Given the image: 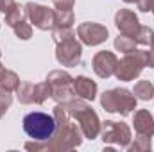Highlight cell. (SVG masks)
Returning <instances> with one entry per match:
<instances>
[{
	"instance_id": "17",
	"label": "cell",
	"mask_w": 154,
	"mask_h": 152,
	"mask_svg": "<svg viewBox=\"0 0 154 152\" xmlns=\"http://www.w3.org/2000/svg\"><path fill=\"white\" fill-rule=\"evenodd\" d=\"M75 22L72 9H56L54 11V27H72Z\"/></svg>"
},
{
	"instance_id": "14",
	"label": "cell",
	"mask_w": 154,
	"mask_h": 152,
	"mask_svg": "<svg viewBox=\"0 0 154 152\" xmlns=\"http://www.w3.org/2000/svg\"><path fill=\"white\" fill-rule=\"evenodd\" d=\"M74 91L79 99H84V100H95L97 97V82L88 79L86 75H79L74 79Z\"/></svg>"
},
{
	"instance_id": "16",
	"label": "cell",
	"mask_w": 154,
	"mask_h": 152,
	"mask_svg": "<svg viewBox=\"0 0 154 152\" xmlns=\"http://www.w3.org/2000/svg\"><path fill=\"white\" fill-rule=\"evenodd\" d=\"M27 18V14H25V5H20V4H14L7 13H5V25H9V27H14L16 23H20V22H23Z\"/></svg>"
},
{
	"instance_id": "1",
	"label": "cell",
	"mask_w": 154,
	"mask_h": 152,
	"mask_svg": "<svg viewBox=\"0 0 154 152\" xmlns=\"http://www.w3.org/2000/svg\"><path fill=\"white\" fill-rule=\"evenodd\" d=\"M54 118H56V132L48 141H45V150L66 152L77 149L82 143L84 134L81 127L70 120V114L63 102H59L54 108Z\"/></svg>"
},
{
	"instance_id": "27",
	"label": "cell",
	"mask_w": 154,
	"mask_h": 152,
	"mask_svg": "<svg viewBox=\"0 0 154 152\" xmlns=\"http://www.w3.org/2000/svg\"><path fill=\"white\" fill-rule=\"evenodd\" d=\"M14 4H16L14 0H0V11L5 14V13H7V11H9V9L14 5Z\"/></svg>"
},
{
	"instance_id": "26",
	"label": "cell",
	"mask_w": 154,
	"mask_h": 152,
	"mask_svg": "<svg viewBox=\"0 0 154 152\" xmlns=\"http://www.w3.org/2000/svg\"><path fill=\"white\" fill-rule=\"evenodd\" d=\"M52 4L56 5V9H72L75 0H52Z\"/></svg>"
},
{
	"instance_id": "22",
	"label": "cell",
	"mask_w": 154,
	"mask_h": 152,
	"mask_svg": "<svg viewBox=\"0 0 154 152\" xmlns=\"http://www.w3.org/2000/svg\"><path fill=\"white\" fill-rule=\"evenodd\" d=\"M13 29H14V34H16L20 39H23V41L32 38V25H31V23H27L25 20H23V22H20V23H16Z\"/></svg>"
},
{
	"instance_id": "10",
	"label": "cell",
	"mask_w": 154,
	"mask_h": 152,
	"mask_svg": "<svg viewBox=\"0 0 154 152\" xmlns=\"http://www.w3.org/2000/svg\"><path fill=\"white\" fill-rule=\"evenodd\" d=\"M25 14L34 23V27L39 31H52L54 29V11L48 9L47 5L29 2L25 4Z\"/></svg>"
},
{
	"instance_id": "29",
	"label": "cell",
	"mask_w": 154,
	"mask_h": 152,
	"mask_svg": "<svg viewBox=\"0 0 154 152\" xmlns=\"http://www.w3.org/2000/svg\"><path fill=\"white\" fill-rule=\"evenodd\" d=\"M4 74H5V66L0 63V81H2V77H4Z\"/></svg>"
},
{
	"instance_id": "31",
	"label": "cell",
	"mask_w": 154,
	"mask_h": 152,
	"mask_svg": "<svg viewBox=\"0 0 154 152\" xmlns=\"http://www.w3.org/2000/svg\"><path fill=\"white\" fill-rule=\"evenodd\" d=\"M0 56H2V52H0Z\"/></svg>"
},
{
	"instance_id": "9",
	"label": "cell",
	"mask_w": 154,
	"mask_h": 152,
	"mask_svg": "<svg viewBox=\"0 0 154 152\" xmlns=\"http://www.w3.org/2000/svg\"><path fill=\"white\" fill-rule=\"evenodd\" d=\"M16 97L20 104H43L50 97V86L47 81L32 84V82H22L16 90Z\"/></svg>"
},
{
	"instance_id": "11",
	"label": "cell",
	"mask_w": 154,
	"mask_h": 152,
	"mask_svg": "<svg viewBox=\"0 0 154 152\" xmlns=\"http://www.w3.org/2000/svg\"><path fill=\"white\" fill-rule=\"evenodd\" d=\"M77 36L79 39L88 45V47H97L100 43H104L108 36H109V31L106 25L102 23H95V22H84L77 27Z\"/></svg>"
},
{
	"instance_id": "30",
	"label": "cell",
	"mask_w": 154,
	"mask_h": 152,
	"mask_svg": "<svg viewBox=\"0 0 154 152\" xmlns=\"http://www.w3.org/2000/svg\"><path fill=\"white\" fill-rule=\"evenodd\" d=\"M124 2H125V4H134V2H136V4H138V2H140V0H124Z\"/></svg>"
},
{
	"instance_id": "24",
	"label": "cell",
	"mask_w": 154,
	"mask_h": 152,
	"mask_svg": "<svg viewBox=\"0 0 154 152\" xmlns=\"http://www.w3.org/2000/svg\"><path fill=\"white\" fill-rule=\"evenodd\" d=\"M152 36H154L152 29L142 25V29H140V32H138V36H136V43H138V45H151Z\"/></svg>"
},
{
	"instance_id": "13",
	"label": "cell",
	"mask_w": 154,
	"mask_h": 152,
	"mask_svg": "<svg viewBox=\"0 0 154 152\" xmlns=\"http://www.w3.org/2000/svg\"><path fill=\"white\" fill-rule=\"evenodd\" d=\"M116 63H118V57H116L113 52L100 50V52H97L93 56L91 66H93V72L100 77V79H108V77L115 75Z\"/></svg>"
},
{
	"instance_id": "15",
	"label": "cell",
	"mask_w": 154,
	"mask_h": 152,
	"mask_svg": "<svg viewBox=\"0 0 154 152\" xmlns=\"http://www.w3.org/2000/svg\"><path fill=\"white\" fill-rule=\"evenodd\" d=\"M133 125H134L136 134H143V136H151V138L154 136V118L147 109H138L134 113Z\"/></svg>"
},
{
	"instance_id": "28",
	"label": "cell",
	"mask_w": 154,
	"mask_h": 152,
	"mask_svg": "<svg viewBox=\"0 0 154 152\" xmlns=\"http://www.w3.org/2000/svg\"><path fill=\"white\" fill-rule=\"evenodd\" d=\"M151 48L147 50L149 52V66L151 68H154V36H152V41H151V45H149Z\"/></svg>"
},
{
	"instance_id": "25",
	"label": "cell",
	"mask_w": 154,
	"mask_h": 152,
	"mask_svg": "<svg viewBox=\"0 0 154 152\" xmlns=\"http://www.w3.org/2000/svg\"><path fill=\"white\" fill-rule=\"evenodd\" d=\"M138 9L143 13H154V0H140Z\"/></svg>"
},
{
	"instance_id": "21",
	"label": "cell",
	"mask_w": 154,
	"mask_h": 152,
	"mask_svg": "<svg viewBox=\"0 0 154 152\" xmlns=\"http://www.w3.org/2000/svg\"><path fill=\"white\" fill-rule=\"evenodd\" d=\"M20 84H22L20 82V77L16 75L14 72H11V70H5V74H4L2 81H0V86H4L9 91H16Z\"/></svg>"
},
{
	"instance_id": "12",
	"label": "cell",
	"mask_w": 154,
	"mask_h": 152,
	"mask_svg": "<svg viewBox=\"0 0 154 152\" xmlns=\"http://www.w3.org/2000/svg\"><path fill=\"white\" fill-rule=\"evenodd\" d=\"M115 25H116V29H118L120 34L129 36V38H133L134 41H136V36H138L140 29H142L136 13L131 11V9H120L115 14Z\"/></svg>"
},
{
	"instance_id": "6",
	"label": "cell",
	"mask_w": 154,
	"mask_h": 152,
	"mask_svg": "<svg viewBox=\"0 0 154 152\" xmlns=\"http://www.w3.org/2000/svg\"><path fill=\"white\" fill-rule=\"evenodd\" d=\"M145 66H149V52L142 48H134L116 63L115 77L118 81H134L136 77H140Z\"/></svg>"
},
{
	"instance_id": "4",
	"label": "cell",
	"mask_w": 154,
	"mask_h": 152,
	"mask_svg": "<svg viewBox=\"0 0 154 152\" xmlns=\"http://www.w3.org/2000/svg\"><path fill=\"white\" fill-rule=\"evenodd\" d=\"M23 131L34 141H48L56 132V118L54 114L34 111L23 116Z\"/></svg>"
},
{
	"instance_id": "2",
	"label": "cell",
	"mask_w": 154,
	"mask_h": 152,
	"mask_svg": "<svg viewBox=\"0 0 154 152\" xmlns=\"http://www.w3.org/2000/svg\"><path fill=\"white\" fill-rule=\"evenodd\" d=\"M52 39L56 43V59L63 66H77L82 57V45L75 38L72 27H54Z\"/></svg>"
},
{
	"instance_id": "20",
	"label": "cell",
	"mask_w": 154,
	"mask_h": 152,
	"mask_svg": "<svg viewBox=\"0 0 154 152\" xmlns=\"http://www.w3.org/2000/svg\"><path fill=\"white\" fill-rule=\"evenodd\" d=\"M136 41L133 38H129V36H124V34H118V38H115V48L118 52H124V54H127V52H133L134 48H136Z\"/></svg>"
},
{
	"instance_id": "3",
	"label": "cell",
	"mask_w": 154,
	"mask_h": 152,
	"mask_svg": "<svg viewBox=\"0 0 154 152\" xmlns=\"http://www.w3.org/2000/svg\"><path fill=\"white\" fill-rule=\"evenodd\" d=\"M65 108L70 114V118H74L79 122V127L84 134V138L88 140H95L99 134H100V120H99V114L93 111V108L84 100V99H72L68 102H65Z\"/></svg>"
},
{
	"instance_id": "8",
	"label": "cell",
	"mask_w": 154,
	"mask_h": 152,
	"mask_svg": "<svg viewBox=\"0 0 154 152\" xmlns=\"http://www.w3.org/2000/svg\"><path fill=\"white\" fill-rule=\"evenodd\" d=\"M100 136H102L104 143H115V145H120V147H129V143L133 140L129 125L124 123V122H113V120L102 122Z\"/></svg>"
},
{
	"instance_id": "18",
	"label": "cell",
	"mask_w": 154,
	"mask_h": 152,
	"mask_svg": "<svg viewBox=\"0 0 154 152\" xmlns=\"http://www.w3.org/2000/svg\"><path fill=\"white\" fill-rule=\"evenodd\" d=\"M133 93L140 100H151V99H154V84L151 81H138L134 84Z\"/></svg>"
},
{
	"instance_id": "19",
	"label": "cell",
	"mask_w": 154,
	"mask_h": 152,
	"mask_svg": "<svg viewBox=\"0 0 154 152\" xmlns=\"http://www.w3.org/2000/svg\"><path fill=\"white\" fill-rule=\"evenodd\" d=\"M131 152H147L152 149V143H151V136H143V134H138L134 138V143H129L127 147Z\"/></svg>"
},
{
	"instance_id": "5",
	"label": "cell",
	"mask_w": 154,
	"mask_h": 152,
	"mask_svg": "<svg viewBox=\"0 0 154 152\" xmlns=\"http://www.w3.org/2000/svg\"><path fill=\"white\" fill-rule=\"evenodd\" d=\"M136 100L134 93L125 88L108 90L100 95V106L108 113H120L122 116H127L136 109Z\"/></svg>"
},
{
	"instance_id": "23",
	"label": "cell",
	"mask_w": 154,
	"mask_h": 152,
	"mask_svg": "<svg viewBox=\"0 0 154 152\" xmlns=\"http://www.w3.org/2000/svg\"><path fill=\"white\" fill-rule=\"evenodd\" d=\"M11 93H13V91H9V90H5L4 86H0V118L7 113V109H9L11 102H13V95H11Z\"/></svg>"
},
{
	"instance_id": "7",
	"label": "cell",
	"mask_w": 154,
	"mask_h": 152,
	"mask_svg": "<svg viewBox=\"0 0 154 152\" xmlns=\"http://www.w3.org/2000/svg\"><path fill=\"white\" fill-rule=\"evenodd\" d=\"M47 82L50 86V97L59 104V102H68L75 97L74 91V77L70 75L68 72L63 70H52L47 75Z\"/></svg>"
}]
</instances>
